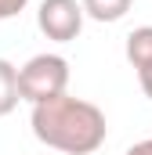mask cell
<instances>
[{"mask_svg": "<svg viewBox=\"0 0 152 155\" xmlns=\"http://www.w3.org/2000/svg\"><path fill=\"white\" fill-rule=\"evenodd\" d=\"M29 126H33V137L40 144H47L62 155H94L109 137L105 112L94 101H83L73 94L33 105Z\"/></svg>", "mask_w": 152, "mask_h": 155, "instance_id": "1", "label": "cell"}, {"mask_svg": "<svg viewBox=\"0 0 152 155\" xmlns=\"http://www.w3.org/2000/svg\"><path fill=\"white\" fill-rule=\"evenodd\" d=\"M69 87V61L62 54H33L22 69H18V90H22V101L29 105H43V101H54L62 97Z\"/></svg>", "mask_w": 152, "mask_h": 155, "instance_id": "2", "label": "cell"}, {"mask_svg": "<svg viewBox=\"0 0 152 155\" xmlns=\"http://www.w3.org/2000/svg\"><path fill=\"white\" fill-rule=\"evenodd\" d=\"M83 4L80 0H40V11H36V25L40 33L54 43H69L83 33Z\"/></svg>", "mask_w": 152, "mask_h": 155, "instance_id": "3", "label": "cell"}, {"mask_svg": "<svg viewBox=\"0 0 152 155\" xmlns=\"http://www.w3.org/2000/svg\"><path fill=\"white\" fill-rule=\"evenodd\" d=\"M123 54H127V61H130L138 72L149 69V65H152V25H138V29L127 36Z\"/></svg>", "mask_w": 152, "mask_h": 155, "instance_id": "4", "label": "cell"}, {"mask_svg": "<svg viewBox=\"0 0 152 155\" xmlns=\"http://www.w3.org/2000/svg\"><path fill=\"white\" fill-rule=\"evenodd\" d=\"M18 101H22V90H18V69H15L7 58H0V119L11 116V112L18 108Z\"/></svg>", "mask_w": 152, "mask_h": 155, "instance_id": "5", "label": "cell"}, {"mask_svg": "<svg viewBox=\"0 0 152 155\" xmlns=\"http://www.w3.org/2000/svg\"><path fill=\"white\" fill-rule=\"evenodd\" d=\"M83 4V11H87V18H94V22H119L127 11H130V4L134 0H80Z\"/></svg>", "mask_w": 152, "mask_h": 155, "instance_id": "6", "label": "cell"}, {"mask_svg": "<svg viewBox=\"0 0 152 155\" xmlns=\"http://www.w3.org/2000/svg\"><path fill=\"white\" fill-rule=\"evenodd\" d=\"M26 7H29V0H0V22H7V18H18Z\"/></svg>", "mask_w": 152, "mask_h": 155, "instance_id": "7", "label": "cell"}, {"mask_svg": "<svg viewBox=\"0 0 152 155\" xmlns=\"http://www.w3.org/2000/svg\"><path fill=\"white\" fill-rule=\"evenodd\" d=\"M138 83H141V90H145V97L152 101V65H149V69H141V72H138Z\"/></svg>", "mask_w": 152, "mask_h": 155, "instance_id": "8", "label": "cell"}, {"mask_svg": "<svg viewBox=\"0 0 152 155\" xmlns=\"http://www.w3.org/2000/svg\"><path fill=\"white\" fill-rule=\"evenodd\" d=\"M127 155H152V137H149V141H138V144H130V148H127Z\"/></svg>", "mask_w": 152, "mask_h": 155, "instance_id": "9", "label": "cell"}]
</instances>
